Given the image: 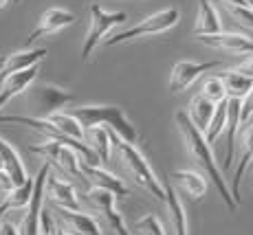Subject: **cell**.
<instances>
[{"mask_svg": "<svg viewBox=\"0 0 253 235\" xmlns=\"http://www.w3.org/2000/svg\"><path fill=\"white\" fill-rule=\"evenodd\" d=\"M176 125H178V130H181V134H183L185 148L189 150V154L194 156V160H196V163L203 167V171H205V178L211 180V185L218 189V194H220L222 202L227 204V209L233 211V209L238 207V202L231 198L229 185H227V180L222 178V171H220V167H218L216 158H213L211 145H209L207 141H205V136H203L201 132H198L192 125V121L187 119L185 110H178L176 112Z\"/></svg>", "mask_w": 253, "mask_h": 235, "instance_id": "obj_1", "label": "cell"}, {"mask_svg": "<svg viewBox=\"0 0 253 235\" xmlns=\"http://www.w3.org/2000/svg\"><path fill=\"white\" fill-rule=\"evenodd\" d=\"M69 115L82 125V130L97 128V125H101V128L108 125V130L115 132L126 143L134 145L139 139L137 128L128 119L124 108H119V106H80V108H73Z\"/></svg>", "mask_w": 253, "mask_h": 235, "instance_id": "obj_2", "label": "cell"}, {"mask_svg": "<svg viewBox=\"0 0 253 235\" xmlns=\"http://www.w3.org/2000/svg\"><path fill=\"white\" fill-rule=\"evenodd\" d=\"M110 143H113V150H117L119 158L124 160V165L128 167V171L134 176V183H137L139 187H143L145 192H150L154 198L163 200V196H165V183L159 178L157 174H154L152 165H150L148 158L141 154V150L137 148V145L121 141L119 136L115 134V132H110Z\"/></svg>", "mask_w": 253, "mask_h": 235, "instance_id": "obj_3", "label": "cell"}, {"mask_svg": "<svg viewBox=\"0 0 253 235\" xmlns=\"http://www.w3.org/2000/svg\"><path fill=\"white\" fill-rule=\"evenodd\" d=\"M181 20V11L174 7L169 9H161V11L152 13V16L143 18L139 24L134 27L126 29L121 33H115L113 38L106 40V46H117V44H124V42H130L134 38H141V36H159V33H165L169 29H174Z\"/></svg>", "mask_w": 253, "mask_h": 235, "instance_id": "obj_4", "label": "cell"}, {"mask_svg": "<svg viewBox=\"0 0 253 235\" xmlns=\"http://www.w3.org/2000/svg\"><path fill=\"white\" fill-rule=\"evenodd\" d=\"M128 20V13L124 11H106L99 4H90V29L86 33L84 46H82V60H88L90 53L99 46V42L113 31L119 24H126Z\"/></svg>", "mask_w": 253, "mask_h": 235, "instance_id": "obj_5", "label": "cell"}, {"mask_svg": "<svg viewBox=\"0 0 253 235\" xmlns=\"http://www.w3.org/2000/svg\"><path fill=\"white\" fill-rule=\"evenodd\" d=\"M29 104L33 106V112L38 119H46V117L62 112V108H66L75 97L73 92L64 90V88L55 86V84H40L36 88H29Z\"/></svg>", "mask_w": 253, "mask_h": 235, "instance_id": "obj_6", "label": "cell"}, {"mask_svg": "<svg viewBox=\"0 0 253 235\" xmlns=\"http://www.w3.org/2000/svg\"><path fill=\"white\" fill-rule=\"evenodd\" d=\"M31 152L44 156L48 165L60 167L66 176H71V178H82L80 156H77V152L73 150L71 145L62 143V141H46V143H40V145H31Z\"/></svg>", "mask_w": 253, "mask_h": 235, "instance_id": "obj_7", "label": "cell"}, {"mask_svg": "<svg viewBox=\"0 0 253 235\" xmlns=\"http://www.w3.org/2000/svg\"><path fill=\"white\" fill-rule=\"evenodd\" d=\"M48 171H51V165L44 163L40 167V171H38V176L33 178V194L27 204V213L22 218L18 235H42L40 215H42V209H44V183H46Z\"/></svg>", "mask_w": 253, "mask_h": 235, "instance_id": "obj_8", "label": "cell"}, {"mask_svg": "<svg viewBox=\"0 0 253 235\" xmlns=\"http://www.w3.org/2000/svg\"><path fill=\"white\" fill-rule=\"evenodd\" d=\"M220 62H194V60H181L172 66V73H169V92H181L187 90L203 73H209L211 68H218Z\"/></svg>", "mask_w": 253, "mask_h": 235, "instance_id": "obj_9", "label": "cell"}, {"mask_svg": "<svg viewBox=\"0 0 253 235\" xmlns=\"http://www.w3.org/2000/svg\"><path fill=\"white\" fill-rule=\"evenodd\" d=\"M238 134H240V158H238V167L233 169L229 194L236 202H240V180L253 160V115L247 121H242V130Z\"/></svg>", "mask_w": 253, "mask_h": 235, "instance_id": "obj_10", "label": "cell"}, {"mask_svg": "<svg viewBox=\"0 0 253 235\" xmlns=\"http://www.w3.org/2000/svg\"><path fill=\"white\" fill-rule=\"evenodd\" d=\"M86 200H88L95 209H99V211L106 215V220L110 222V227H113V231L117 235H132L130 233V229H128V224H126L124 215L117 211V207H115L117 198L110 192L99 189V187H90L88 192H86Z\"/></svg>", "mask_w": 253, "mask_h": 235, "instance_id": "obj_11", "label": "cell"}, {"mask_svg": "<svg viewBox=\"0 0 253 235\" xmlns=\"http://www.w3.org/2000/svg\"><path fill=\"white\" fill-rule=\"evenodd\" d=\"M44 198H48L53 202V207L60 209H69V211H82V202L77 198L75 187L69 180L60 178V176L48 171L46 183H44Z\"/></svg>", "mask_w": 253, "mask_h": 235, "instance_id": "obj_12", "label": "cell"}, {"mask_svg": "<svg viewBox=\"0 0 253 235\" xmlns=\"http://www.w3.org/2000/svg\"><path fill=\"white\" fill-rule=\"evenodd\" d=\"M75 13L69 11V9H60V7H51L46 9L44 13H42L40 22H38V27L33 29L31 33H29L27 38V44H33L38 40V38H44V36H51V33H57L62 31V29L71 27V24H75Z\"/></svg>", "mask_w": 253, "mask_h": 235, "instance_id": "obj_13", "label": "cell"}, {"mask_svg": "<svg viewBox=\"0 0 253 235\" xmlns=\"http://www.w3.org/2000/svg\"><path fill=\"white\" fill-rule=\"evenodd\" d=\"M57 220L62 222V227H57V231L62 235H101L99 224L95 222V218L82 211H69V209L55 207Z\"/></svg>", "mask_w": 253, "mask_h": 235, "instance_id": "obj_14", "label": "cell"}, {"mask_svg": "<svg viewBox=\"0 0 253 235\" xmlns=\"http://www.w3.org/2000/svg\"><path fill=\"white\" fill-rule=\"evenodd\" d=\"M80 171H82V178L88 180L92 187L106 189V192H110L115 198H128V196H130V189L121 183V178L113 176L108 169L90 167V165H86V163H82V160H80Z\"/></svg>", "mask_w": 253, "mask_h": 235, "instance_id": "obj_15", "label": "cell"}, {"mask_svg": "<svg viewBox=\"0 0 253 235\" xmlns=\"http://www.w3.org/2000/svg\"><path fill=\"white\" fill-rule=\"evenodd\" d=\"M198 40L209 44L213 48H222V51L236 53V55H253V38L242 36V33H213V36H198Z\"/></svg>", "mask_w": 253, "mask_h": 235, "instance_id": "obj_16", "label": "cell"}, {"mask_svg": "<svg viewBox=\"0 0 253 235\" xmlns=\"http://www.w3.org/2000/svg\"><path fill=\"white\" fill-rule=\"evenodd\" d=\"M44 57H46V48H27V51H16V53H11V55L2 57V64H0V81H2L4 77L13 75V73H20L31 66H38Z\"/></svg>", "mask_w": 253, "mask_h": 235, "instance_id": "obj_17", "label": "cell"}, {"mask_svg": "<svg viewBox=\"0 0 253 235\" xmlns=\"http://www.w3.org/2000/svg\"><path fill=\"white\" fill-rule=\"evenodd\" d=\"M168 178L172 180L185 196H189L194 202H198V200L205 198L207 178L203 174H198V171H194V169H174L172 174H168Z\"/></svg>", "mask_w": 253, "mask_h": 235, "instance_id": "obj_18", "label": "cell"}, {"mask_svg": "<svg viewBox=\"0 0 253 235\" xmlns=\"http://www.w3.org/2000/svg\"><path fill=\"white\" fill-rule=\"evenodd\" d=\"M242 125V101L240 99H227V154H225V169L233 167V156H236V143L238 132Z\"/></svg>", "mask_w": 253, "mask_h": 235, "instance_id": "obj_19", "label": "cell"}, {"mask_svg": "<svg viewBox=\"0 0 253 235\" xmlns=\"http://www.w3.org/2000/svg\"><path fill=\"white\" fill-rule=\"evenodd\" d=\"M163 202L168 207V215H169V224H172L174 235H189V224H187V211H185L181 198L176 196V189L169 183H165V196Z\"/></svg>", "mask_w": 253, "mask_h": 235, "instance_id": "obj_20", "label": "cell"}, {"mask_svg": "<svg viewBox=\"0 0 253 235\" xmlns=\"http://www.w3.org/2000/svg\"><path fill=\"white\" fill-rule=\"evenodd\" d=\"M222 31V22L218 16V9L213 7L211 0H198V13L196 24H194V33L198 36H213V33Z\"/></svg>", "mask_w": 253, "mask_h": 235, "instance_id": "obj_21", "label": "cell"}, {"mask_svg": "<svg viewBox=\"0 0 253 235\" xmlns=\"http://www.w3.org/2000/svg\"><path fill=\"white\" fill-rule=\"evenodd\" d=\"M0 158H2V165H4V171L9 174L11 178L13 187H20V185L27 183V169L22 165V158L18 156V152L11 148V143H7L4 139H0Z\"/></svg>", "mask_w": 253, "mask_h": 235, "instance_id": "obj_22", "label": "cell"}, {"mask_svg": "<svg viewBox=\"0 0 253 235\" xmlns=\"http://www.w3.org/2000/svg\"><path fill=\"white\" fill-rule=\"evenodd\" d=\"M84 143L90 148L92 154L99 158V163H108L113 154V143H110V130L108 128H88L84 130Z\"/></svg>", "mask_w": 253, "mask_h": 235, "instance_id": "obj_23", "label": "cell"}, {"mask_svg": "<svg viewBox=\"0 0 253 235\" xmlns=\"http://www.w3.org/2000/svg\"><path fill=\"white\" fill-rule=\"evenodd\" d=\"M213 112H216V104L207 101L205 97L196 95L192 101H189L185 115H187V119L192 121L194 128L201 132V134H205V130L209 128V121H211V117H213Z\"/></svg>", "mask_w": 253, "mask_h": 235, "instance_id": "obj_24", "label": "cell"}, {"mask_svg": "<svg viewBox=\"0 0 253 235\" xmlns=\"http://www.w3.org/2000/svg\"><path fill=\"white\" fill-rule=\"evenodd\" d=\"M225 84V90H227V99H240L245 101L249 97V92L253 90V79L242 73H236V71H225L222 75H218Z\"/></svg>", "mask_w": 253, "mask_h": 235, "instance_id": "obj_25", "label": "cell"}, {"mask_svg": "<svg viewBox=\"0 0 253 235\" xmlns=\"http://www.w3.org/2000/svg\"><path fill=\"white\" fill-rule=\"evenodd\" d=\"M31 194H33V178H27V183L20 185V187H13L11 192L7 194L4 202L0 204V215L7 213L9 209H22L29 204L31 200Z\"/></svg>", "mask_w": 253, "mask_h": 235, "instance_id": "obj_26", "label": "cell"}, {"mask_svg": "<svg viewBox=\"0 0 253 235\" xmlns=\"http://www.w3.org/2000/svg\"><path fill=\"white\" fill-rule=\"evenodd\" d=\"M46 119L51 121V123L55 125V130L60 132V134H64L66 139L84 141V130H82V125L77 123L75 119H73L69 112H55V115L46 117Z\"/></svg>", "mask_w": 253, "mask_h": 235, "instance_id": "obj_27", "label": "cell"}, {"mask_svg": "<svg viewBox=\"0 0 253 235\" xmlns=\"http://www.w3.org/2000/svg\"><path fill=\"white\" fill-rule=\"evenodd\" d=\"M225 125H227V99L216 104V112H213L211 121H209V128L205 130V134H203L209 145L220 139L222 132H225Z\"/></svg>", "mask_w": 253, "mask_h": 235, "instance_id": "obj_28", "label": "cell"}, {"mask_svg": "<svg viewBox=\"0 0 253 235\" xmlns=\"http://www.w3.org/2000/svg\"><path fill=\"white\" fill-rule=\"evenodd\" d=\"M201 97H205L207 101H211V104H220V101L227 99V90H225V84H222L220 77H209L205 79V84H203V90L198 92Z\"/></svg>", "mask_w": 253, "mask_h": 235, "instance_id": "obj_29", "label": "cell"}, {"mask_svg": "<svg viewBox=\"0 0 253 235\" xmlns=\"http://www.w3.org/2000/svg\"><path fill=\"white\" fill-rule=\"evenodd\" d=\"M134 229H137V231H141L143 235H168V233H165L163 222L157 218V215H152V213L143 215V218H141L139 222L134 224Z\"/></svg>", "mask_w": 253, "mask_h": 235, "instance_id": "obj_30", "label": "cell"}, {"mask_svg": "<svg viewBox=\"0 0 253 235\" xmlns=\"http://www.w3.org/2000/svg\"><path fill=\"white\" fill-rule=\"evenodd\" d=\"M227 9V13L236 20L240 27L253 31V9L251 7H236V4H222Z\"/></svg>", "mask_w": 253, "mask_h": 235, "instance_id": "obj_31", "label": "cell"}, {"mask_svg": "<svg viewBox=\"0 0 253 235\" xmlns=\"http://www.w3.org/2000/svg\"><path fill=\"white\" fill-rule=\"evenodd\" d=\"M231 71H236V73H242V75H247V77H251L253 79V55L247 57L242 64H238V66H233Z\"/></svg>", "mask_w": 253, "mask_h": 235, "instance_id": "obj_32", "label": "cell"}, {"mask_svg": "<svg viewBox=\"0 0 253 235\" xmlns=\"http://www.w3.org/2000/svg\"><path fill=\"white\" fill-rule=\"evenodd\" d=\"M251 115H253V90L249 92V97L242 101V121H247Z\"/></svg>", "mask_w": 253, "mask_h": 235, "instance_id": "obj_33", "label": "cell"}, {"mask_svg": "<svg viewBox=\"0 0 253 235\" xmlns=\"http://www.w3.org/2000/svg\"><path fill=\"white\" fill-rule=\"evenodd\" d=\"M0 187H2L4 194H9L13 189V183H11V178H9L7 171H0Z\"/></svg>", "mask_w": 253, "mask_h": 235, "instance_id": "obj_34", "label": "cell"}, {"mask_svg": "<svg viewBox=\"0 0 253 235\" xmlns=\"http://www.w3.org/2000/svg\"><path fill=\"white\" fill-rule=\"evenodd\" d=\"M0 235H18V227L11 222H2L0 224Z\"/></svg>", "mask_w": 253, "mask_h": 235, "instance_id": "obj_35", "label": "cell"}, {"mask_svg": "<svg viewBox=\"0 0 253 235\" xmlns=\"http://www.w3.org/2000/svg\"><path fill=\"white\" fill-rule=\"evenodd\" d=\"M7 2H9V0H0V9H2V7H7Z\"/></svg>", "mask_w": 253, "mask_h": 235, "instance_id": "obj_36", "label": "cell"}, {"mask_svg": "<svg viewBox=\"0 0 253 235\" xmlns=\"http://www.w3.org/2000/svg\"><path fill=\"white\" fill-rule=\"evenodd\" d=\"M0 171H4V165H2V158H0Z\"/></svg>", "mask_w": 253, "mask_h": 235, "instance_id": "obj_37", "label": "cell"}, {"mask_svg": "<svg viewBox=\"0 0 253 235\" xmlns=\"http://www.w3.org/2000/svg\"><path fill=\"white\" fill-rule=\"evenodd\" d=\"M249 167H253V160H251V165H249ZM251 171H253V169H251Z\"/></svg>", "mask_w": 253, "mask_h": 235, "instance_id": "obj_38", "label": "cell"}, {"mask_svg": "<svg viewBox=\"0 0 253 235\" xmlns=\"http://www.w3.org/2000/svg\"><path fill=\"white\" fill-rule=\"evenodd\" d=\"M0 64H2V57H0Z\"/></svg>", "mask_w": 253, "mask_h": 235, "instance_id": "obj_39", "label": "cell"}, {"mask_svg": "<svg viewBox=\"0 0 253 235\" xmlns=\"http://www.w3.org/2000/svg\"><path fill=\"white\" fill-rule=\"evenodd\" d=\"M13 2H20V0H13Z\"/></svg>", "mask_w": 253, "mask_h": 235, "instance_id": "obj_40", "label": "cell"}, {"mask_svg": "<svg viewBox=\"0 0 253 235\" xmlns=\"http://www.w3.org/2000/svg\"><path fill=\"white\" fill-rule=\"evenodd\" d=\"M251 178H253V171H251Z\"/></svg>", "mask_w": 253, "mask_h": 235, "instance_id": "obj_41", "label": "cell"}]
</instances>
